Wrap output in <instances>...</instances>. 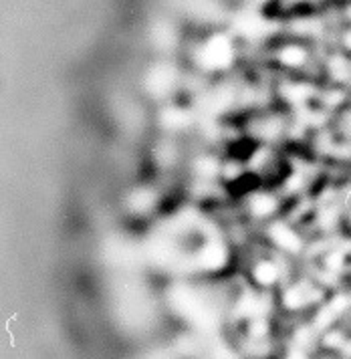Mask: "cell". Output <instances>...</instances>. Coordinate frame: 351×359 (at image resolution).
<instances>
[{
    "instance_id": "obj_1",
    "label": "cell",
    "mask_w": 351,
    "mask_h": 359,
    "mask_svg": "<svg viewBox=\"0 0 351 359\" xmlns=\"http://www.w3.org/2000/svg\"><path fill=\"white\" fill-rule=\"evenodd\" d=\"M232 43L226 36H212L200 50V61L206 69H226L232 63Z\"/></svg>"
},
{
    "instance_id": "obj_2",
    "label": "cell",
    "mask_w": 351,
    "mask_h": 359,
    "mask_svg": "<svg viewBox=\"0 0 351 359\" xmlns=\"http://www.w3.org/2000/svg\"><path fill=\"white\" fill-rule=\"evenodd\" d=\"M176 75L174 69H170V65H158L154 67L145 79V87L154 93V95H166L172 87H174Z\"/></svg>"
},
{
    "instance_id": "obj_3",
    "label": "cell",
    "mask_w": 351,
    "mask_h": 359,
    "mask_svg": "<svg viewBox=\"0 0 351 359\" xmlns=\"http://www.w3.org/2000/svg\"><path fill=\"white\" fill-rule=\"evenodd\" d=\"M152 39H154L156 47H160V49H170V47H174L176 33L168 22H158V25L154 27Z\"/></svg>"
},
{
    "instance_id": "obj_4",
    "label": "cell",
    "mask_w": 351,
    "mask_h": 359,
    "mask_svg": "<svg viewBox=\"0 0 351 359\" xmlns=\"http://www.w3.org/2000/svg\"><path fill=\"white\" fill-rule=\"evenodd\" d=\"M186 8L198 17H212L216 13V0H186Z\"/></svg>"
},
{
    "instance_id": "obj_5",
    "label": "cell",
    "mask_w": 351,
    "mask_h": 359,
    "mask_svg": "<svg viewBox=\"0 0 351 359\" xmlns=\"http://www.w3.org/2000/svg\"><path fill=\"white\" fill-rule=\"evenodd\" d=\"M164 121H166V126L170 130H180V128H184L188 123V117H186L184 111H180V109H168L164 114Z\"/></svg>"
},
{
    "instance_id": "obj_6",
    "label": "cell",
    "mask_w": 351,
    "mask_h": 359,
    "mask_svg": "<svg viewBox=\"0 0 351 359\" xmlns=\"http://www.w3.org/2000/svg\"><path fill=\"white\" fill-rule=\"evenodd\" d=\"M154 194H150V192H145V190H138L133 196H131V206H133V210H145V208H150L152 206V202H154Z\"/></svg>"
},
{
    "instance_id": "obj_7",
    "label": "cell",
    "mask_w": 351,
    "mask_h": 359,
    "mask_svg": "<svg viewBox=\"0 0 351 359\" xmlns=\"http://www.w3.org/2000/svg\"><path fill=\"white\" fill-rule=\"evenodd\" d=\"M272 210V202L271 198L267 196V194H263L260 198H256L255 200V212L260 214V216H267V214H271Z\"/></svg>"
}]
</instances>
